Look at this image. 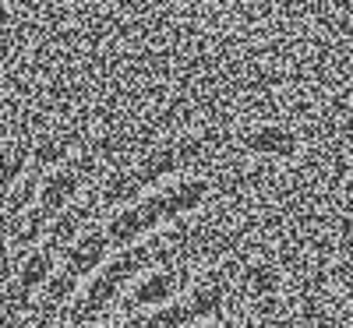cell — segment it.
Instances as JSON below:
<instances>
[{
    "mask_svg": "<svg viewBox=\"0 0 353 328\" xmlns=\"http://www.w3.org/2000/svg\"><path fill=\"white\" fill-rule=\"evenodd\" d=\"M241 289V279L230 265H216V268H205L201 276H194L188 283V289L181 293V304L188 307L194 328L201 325H212V321H223L233 296Z\"/></svg>",
    "mask_w": 353,
    "mask_h": 328,
    "instance_id": "6da1fadb",
    "label": "cell"
},
{
    "mask_svg": "<svg viewBox=\"0 0 353 328\" xmlns=\"http://www.w3.org/2000/svg\"><path fill=\"white\" fill-rule=\"evenodd\" d=\"M191 283V272L184 261H170V265H159V268H149V272H141L128 293L121 300V314H134V311H152V307H163L170 300H176Z\"/></svg>",
    "mask_w": 353,
    "mask_h": 328,
    "instance_id": "7a4b0ae2",
    "label": "cell"
}]
</instances>
